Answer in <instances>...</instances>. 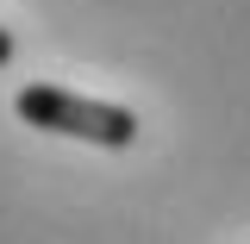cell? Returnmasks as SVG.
<instances>
[{
  "instance_id": "cell-2",
  "label": "cell",
  "mask_w": 250,
  "mask_h": 244,
  "mask_svg": "<svg viewBox=\"0 0 250 244\" xmlns=\"http://www.w3.org/2000/svg\"><path fill=\"white\" fill-rule=\"evenodd\" d=\"M13 63V38H6V25H0V69Z\"/></svg>"
},
{
  "instance_id": "cell-1",
  "label": "cell",
  "mask_w": 250,
  "mask_h": 244,
  "mask_svg": "<svg viewBox=\"0 0 250 244\" xmlns=\"http://www.w3.org/2000/svg\"><path fill=\"white\" fill-rule=\"evenodd\" d=\"M13 113L38 132H62V138H82V144H100V151H131L138 144V113L131 107H113V100H88V94L50 88V82H31V88L13 94Z\"/></svg>"
}]
</instances>
